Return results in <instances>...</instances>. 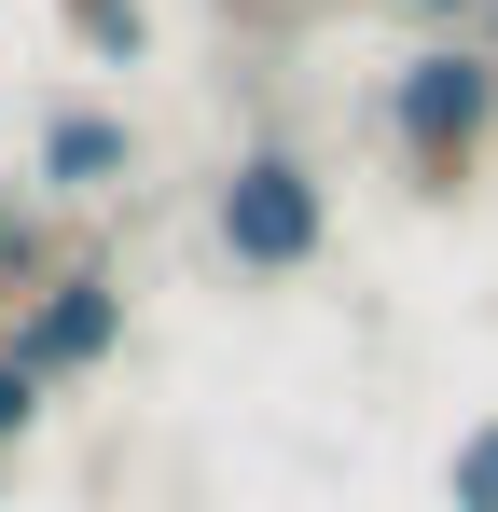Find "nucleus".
Masks as SVG:
<instances>
[{
  "mask_svg": "<svg viewBox=\"0 0 498 512\" xmlns=\"http://www.w3.org/2000/svg\"><path fill=\"white\" fill-rule=\"evenodd\" d=\"M56 416V388H42V374H14V360H0V457H14V443H28V429Z\"/></svg>",
  "mask_w": 498,
  "mask_h": 512,
  "instance_id": "nucleus-8",
  "label": "nucleus"
},
{
  "mask_svg": "<svg viewBox=\"0 0 498 512\" xmlns=\"http://www.w3.org/2000/svg\"><path fill=\"white\" fill-rule=\"evenodd\" d=\"M374 125H388V167H402L415 208H457L471 180H485L498 153V70L471 28H443V42H415L402 70H388V97H374Z\"/></svg>",
  "mask_w": 498,
  "mask_h": 512,
  "instance_id": "nucleus-1",
  "label": "nucleus"
},
{
  "mask_svg": "<svg viewBox=\"0 0 498 512\" xmlns=\"http://www.w3.org/2000/svg\"><path fill=\"white\" fill-rule=\"evenodd\" d=\"M443 512H498V416H471L443 443Z\"/></svg>",
  "mask_w": 498,
  "mask_h": 512,
  "instance_id": "nucleus-7",
  "label": "nucleus"
},
{
  "mask_svg": "<svg viewBox=\"0 0 498 512\" xmlns=\"http://www.w3.org/2000/svg\"><path fill=\"white\" fill-rule=\"evenodd\" d=\"M208 236H222L236 277H319L332 263V180L291 139H236L222 180H208Z\"/></svg>",
  "mask_w": 498,
  "mask_h": 512,
  "instance_id": "nucleus-2",
  "label": "nucleus"
},
{
  "mask_svg": "<svg viewBox=\"0 0 498 512\" xmlns=\"http://www.w3.org/2000/svg\"><path fill=\"white\" fill-rule=\"evenodd\" d=\"M28 180L70 194V208L139 194V125H125V97H42V125H28Z\"/></svg>",
  "mask_w": 498,
  "mask_h": 512,
  "instance_id": "nucleus-4",
  "label": "nucleus"
},
{
  "mask_svg": "<svg viewBox=\"0 0 498 512\" xmlns=\"http://www.w3.org/2000/svg\"><path fill=\"white\" fill-rule=\"evenodd\" d=\"M471 42H485V70H498V0H485V28H471Z\"/></svg>",
  "mask_w": 498,
  "mask_h": 512,
  "instance_id": "nucleus-10",
  "label": "nucleus"
},
{
  "mask_svg": "<svg viewBox=\"0 0 498 512\" xmlns=\"http://www.w3.org/2000/svg\"><path fill=\"white\" fill-rule=\"evenodd\" d=\"M56 222H42V208H28V194H14V180H0V319H14V305H28V291H42V277H56Z\"/></svg>",
  "mask_w": 498,
  "mask_h": 512,
  "instance_id": "nucleus-6",
  "label": "nucleus"
},
{
  "mask_svg": "<svg viewBox=\"0 0 498 512\" xmlns=\"http://www.w3.org/2000/svg\"><path fill=\"white\" fill-rule=\"evenodd\" d=\"M0 360L42 374V388H97V374L125 360V277H111L97 250H70L14 319H0Z\"/></svg>",
  "mask_w": 498,
  "mask_h": 512,
  "instance_id": "nucleus-3",
  "label": "nucleus"
},
{
  "mask_svg": "<svg viewBox=\"0 0 498 512\" xmlns=\"http://www.w3.org/2000/svg\"><path fill=\"white\" fill-rule=\"evenodd\" d=\"M56 42L83 70H153V0H56Z\"/></svg>",
  "mask_w": 498,
  "mask_h": 512,
  "instance_id": "nucleus-5",
  "label": "nucleus"
},
{
  "mask_svg": "<svg viewBox=\"0 0 498 512\" xmlns=\"http://www.w3.org/2000/svg\"><path fill=\"white\" fill-rule=\"evenodd\" d=\"M402 14H429V42L443 28H485V0H402Z\"/></svg>",
  "mask_w": 498,
  "mask_h": 512,
  "instance_id": "nucleus-9",
  "label": "nucleus"
}]
</instances>
